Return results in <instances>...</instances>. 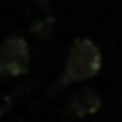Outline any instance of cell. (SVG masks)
Instances as JSON below:
<instances>
[{
  "label": "cell",
  "instance_id": "cell-1",
  "mask_svg": "<svg viewBox=\"0 0 122 122\" xmlns=\"http://www.w3.org/2000/svg\"><path fill=\"white\" fill-rule=\"evenodd\" d=\"M102 67V52L90 37H77L70 45L67 60H65L62 75L57 80V87H67L75 82H85L90 77H95Z\"/></svg>",
  "mask_w": 122,
  "mask_h": 122
},
{
  "label": "cell",
  "instance_id": "cell-2",
  "mask_svg": "<svg viewBox=\"0 0 122 122\" xmlns=\"http://www.w3.org/2000/svg\"><path fill=\"white\" fill-rule=\"evenodd\" d=\"M30 67V45L23 37L13 35L0 45V77L25 75Z\"/></svg>",
  "mask_w": 122,
  "mask_h": 122
},
{
  "label": "cell",
  "instance_id": "cell-3",
  "mask_svg": "<svg viewBox=\"0 0 122 122\" xmlns=\"http://www.w3.org/2000/svg\"><path fill=\"white\" fill-rule=\"evenodd\" d=\"M100 107H102L100 95L92 87H85V90H80L77 95L70 97V102L65 105V115H70V117H90Z\"/></svg>",
  "mask_w": 122,
  "mask_h": 122
}]
</instances>
